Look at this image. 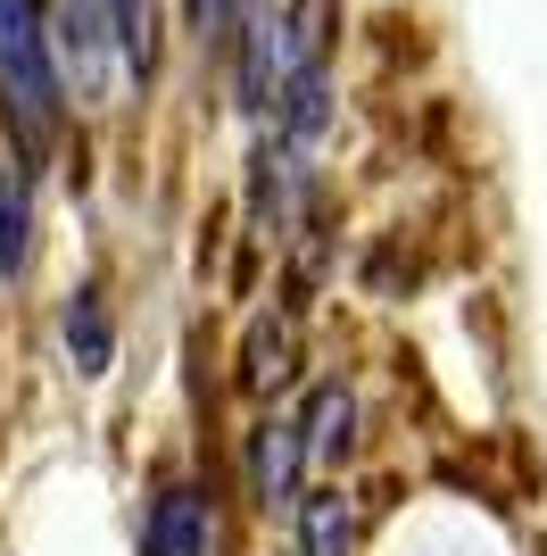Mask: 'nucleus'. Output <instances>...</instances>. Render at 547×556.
Here are the masks:
<instances>
[{
	"label": "nucleus",
	"instance_id": "nucleus-1",
	"mask_svg": "<svg viewBox=\"0 0 547 556\" xmlns=\"http://www.w3.org/2000/svg\"><path fill=\"white\" fill-rule=\"evenodd\" d=\"M332 42H341V0H257L241 17L225 50H232V100L257 134L282 116L298 84L332 75Z\"/></svg>",
	"mask_w": 547,
	"mask_h": 556
},
{
	"label": "nucleus",
	"instance_id": "nucleus-2",
	"mask_svg": "<svg viewBox=\"0 0 547 556\" xmlns=\"http://www.w3.org/2000/svg\"><path fill=\"white\" fill-rule=\"evenodd\" d=\"M67 116L75 109L59 92V67H50L42 0H0V125H9V150L34 166L67 134Z\"/></svg>",
	"mask_w": 547,
	"mask_h": 556
},
{
	"label": "nucleus",
	"instance_id": "nucleus-3",
	"mask_svg": "<svg viewBox=\"0 0 547 556\" xmlns=\"http://www.w3.org/2000/svg\"><path fill=\"white\" fill-rule=\"evenodd\" d=\"M42 34H50V67H59L67 109L109 116L133 75L116 59V34H109V17H100V0H42Z\"/></svg>",
	"mask_w": 547,
	"mask_h": 556
},
{
	"label": "nucleus",
	"instance_id": "nucleus-4",
	"mask_svg": "<svg viewBox=\"0 0 547 556\" xmlns=\"http://www.w3.org/2000/svg\"><path fill=\"white\" fill-rule=\"evenodd\" d=\"M241 490H250L257 515H291L307 498V441H298V416L266 407V416L241 432Z\"/></svg>",
	"mask_w": 547,
	"mask_h": 556
},
{
	"label": "nucleus",
	"instance_id": "nucleus-5",
	"mask_svg": "<svg viewBox=\"0 0 547 556\" xmlns=\"http://www.w3.org/2000/svg\"><path fill=\"white\" fill-rule=\"evenodd\" d=\"M307 191H316V159L291 150V141L257 134V159H250V232L257 241H291L298 216H307Z\"/></svg>",
	"mask_w": 547,
	"mask_h": 556
},
{
	"label": "nucleus",
	"instance_id": "nucleus-6",
	"mask_svg": "<svg viewBox=\"0 0 547 556\" xmlns=\"http://www.w3.org/2000/svg\"><path fill=\"white\" fill-rule=\"evenodd\" d=\"M141 556H216V498L191 473H166L141 498Z\"/></svg>",
	"mask_w": 547,
	"mask_h": 556
},
{
	"label": "nucleus",
	"instance_id": "nucleus-7",
	"mask_svg": "<svg viewBox=\"0 0 547 556\" xmlns=\"http://www.w3.org/2000/svg\"><path fill=\"white\" fill-rule=\"evenodd\" d=\"M357 432H365V399L348 374H323L316 391L298 399V441H307V473H341L357 457Z\"/></svg>",
	"mask_w": 547,
	"mask_h": 556
},
{
	"label": "nucleus",
	"instance_id": "nucleus-8",
	"mask_svg": "<svg viewBox=\"0 0 547 556\" xmlns=\"http://www.w3.org/2000/svg\"><path fill=\"white\" fill-rule=\"evenodd\" d=\"M241 399L274 407V399L298 382V307H257L250 332H241V366H232Z\"/></svg>",
	"mask_w": 547,
	"mask_h": 556
},
{
	"label": "nucleus",
	"instance_id": "nucleus-9",
	"mask_svg": "<svg viewBox=\"0 0 547 556\" xmlns=\"http://www.w3.org/2000/svg\"><path fill=\"white\" fill-rule=\"evenodd\" d=\"M59 341H67V366L84 374V382H100V374L116 366V307L91 275L59 300Z\"/></svg>",
	"mask_w": 547,
	"mask_h": 556
},
{
	"label": "nucleus",
	"instance_id": "nucleus-10",
	"mask_svg": "<svg viewBox=\"0 0 547 556\" xmlns=\"http://www.w3.org/2000/svg\"><path fill=\"white\" fill-rule=\"evenodd\" d=\"M291 556H357V498L348 482H307L291 507Z\"/></svg>",
	"mask_w": 547,
	"mask_h": 556
},
{
	"label": "nucleus",
	"instance_id": "nucleus-11",
	"mask_svg": "<svg viewBox=\"0 0 547 556\" xmlns=\"http://www.w3.org/2000/svg\"><path fill=\"white\" fill-rule=\"evenodd\" d=\"M100 17H109V34H116L125 75L150 84V75H158V50H166V0H100Z\"/></svg>",
	"mask_w": 547,
	"mask_h": 556
},
{
	"label": "nucleus",
	"instance_id": "nucleus-12",
	"mask_svg": "<svg viewBox=\"0 0 547 556\" xmlns=\"http://www.w3.org/2000/svg\"><path fill=\"white\" fill-rule=\"evenodd\" d=\"M0 159H9V150H0Z\"/></svg>",
	"mask_w": 547,
	"mask_h": 556
}]
</instances>
